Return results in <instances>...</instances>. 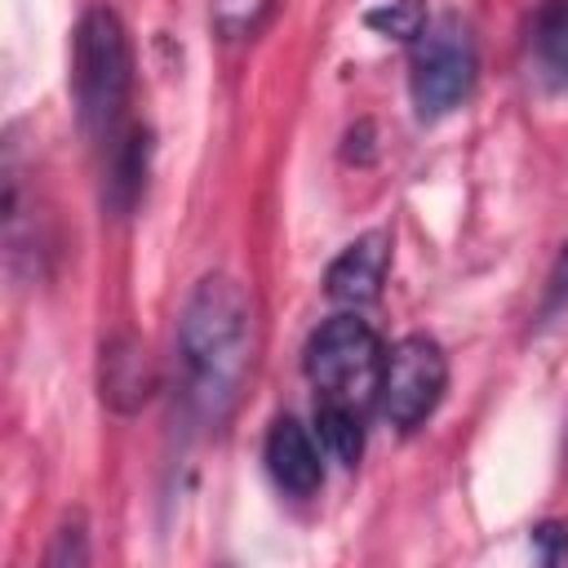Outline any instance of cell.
<instances>
[{
  "instance_id": "5b68a950",
  "label": "cell",
  "mask_w": 568,
  "mask_h": 568,
  "mask_svg": "<svg viewBox=\"0 0 568 568\" xmlns=\"http://www.w3.org/2000/svg\"><path fill=\"white\" fill-rule=\"evenodd\" d=\"M444 390H448V355H444V346L435 337L408 333L386 351L377 404H382L390 426L417 430L439 408Z\"/></svg>"
},
{
  "instance_id": "4fadbf2b",
  "label": "cell",
  "mask_w": 568,
  "mask_h": 568,
  "mask_svg": "<svg viewBox=\"0 0 568 568\" xmlns=\"http://www.w3.org/2000/svg\"><path fill=\"white\" fill-rule=\"evenodd\" d=\"M532 541H537L541 559H559L568 550V524L564 519H546V524L532 528Z\"/></svg>"
},
{
  "instance_id": "30bf717a",
  "label": "cell",
  "mask_w": 568,
  "mask_h": 568,
  "mask_svg": "<svg viewBox=\"0 0 568 568\" xmlns=\"http://www.w3.org/2000/svg\"><path fill=\"white\" fill-rule=\"evenodd\" d=\"M315 426H320V439L333 453V462H342V466L359 462V453H364V413L359 408L315 399Z\"/></svg>"
},
{
  "instance_id": "277c9868",
  "label": "cell",
  "mask_w": 568,
  "mask_h": 568,
  "mask_svg": "<svg viewBox=\"0 0 568 568\" xmlns=\"http://www.w3.org/2000/svg\"><path fill=\"white\" fill-rule=\"evenodd\" d=\"M475 75H479V49L470 27L457 13L430 18L413 40V62H408V89L417 115L439 120L453 106H462L475 89Z\"/></svg>"
},
{
  "instance_id": "7c38bea8",
  "label": "cell",
  "mask_w": 568,
  "mask_h": 568,
  "mask_svg": "<svg viewBox=\"0 0 568 568\" xmlns=\"http://www.w3.org/2000/svg\"><path fill=\"white\" fill-rule=\"evenodd\" d=\"M364 22L377 27V31H386V36L417 40L422 27H426V9H422V0H390V4H382V9H368Z\"/></svg>"
},
{
  "instance_id": "6da1fadb",
  "label": "cell",
  "mask_w": 568,
  "mask_h": 568,
  "mask_svg": "<svg viewBox=\"0 0 568 568\" xmlns=\"http://www.w3.org/2000/svg\"><path fill=\"white\" fill-rule=\"evenodd\" d=\"M257 355V315L240 280L204 275L178 320V382L200 422H226Z\"/></svg>"
},
{
  "instance_id": "5bb4252c",
  "label": "cell",
  "mask_w": 568,
  "mask_h": 568,
  "mask_svg": "<svg viewBox=\"0 0 568 568\" xmlns=\"http://www.w3.org/2000/svg\"><path fill=\"white\" fill-rule=\"evenodd\" d=\"M89 559V550H84V532L80 528H62L58 532V546L49 550V564H84Z\"/></svg>"
},
{
  "instance_id": "7a4b0ae2",
  "label": "cell",
  "mask_w": 568,
  "mask_h": 568,
  "mask_svg": "<svg viewBox=\"0 0 568 568\" xmlns=\"http://www.w3.org/2000/svg\"><path fill=\"white\" fill-rule=\"evenodd\" d=\"M71 80H75L80 129L93 142L111 146L124 133V106L133 89V49H129V31L115 9L98 4L80 18Z\"/></svg>"
},
{
  "instance_id": "ba28073f",
  "label": "cell",
  "mask_w": 568,
  "mask_h": 568,
  "mask_svg": "<svg viewBox=\"0 0 568 568\" xmlns=\"http://www.w3.org/2000/svg\"><path fill=\"white\" fill-rule=\"evenodd\" d=\"M102 404L115 413H138L155 390V364L133 333H120L102 346Z\"/></svg>"
},
{
  "instance_id": "8992f818",
  "label": "cell",
  "mask_w": 568,
  "mask_h": 568,
  "mask_svg": "<svg viewBox=\"0 0 568 568\" xmlns=\"http://www.w3.org/2000/svg\"><path fill=\"white\" fill-rule=\"evenodd\" d=\"M386 262H390V235L386 231H364L359 240H351L324 271V293L342 306H368L382 293L386 280Z\"/></svg>"
},
{
  "instance_id": "52a82bcc",
  "label": "cell",
  "mask_w": 568,
  "mask_h": 568,
  "mask_svg": "<svg viewBox=\"0 0 568 568\" xmlns=\"http://www.w3.org/2000/svg\"><path fill=\"white\" fill-rule=\"evenodd\" d=\"M266 470L280 493L288 497H311L324 484V462L311 439V430L297 417H275L266 430Z\"/></svg>"
},
{
  "instance_id": "8fae6325",
  "label": "cell",
  "mask_w": 568,
  "mask_h": 568,
  "mask_svg": "<svg viewBox=\"0 0 568 568\" xmlns=\"http://www.w3.org/2000/svg\"><path fill=\"white\" fill-rule=\"evenodd\" d=\"M532 44L550 75L568 80V0H546L532 18Z\"/></svg>"
},
{
  "instance_id": "9c48e42d",
  "label": "cell",
  "mask_w": 568,
  "mask_h": 568,
  "mask_svg": "<svg viewBox=\"0 0 568 568\" xmlns=\"http://www.w3.org/2000/svg\"><path fill=\"white\" fill-rule=\"evenodd\" d=\"M146 155H151V138L146 129H124L111 146H106V182H102V200L111 204V213H133V204L142 200L146 186Z\"/></svg>"
},
{
  "instance_id": "3957f363",
  "label": "cell",
  "mask_w": 568,
  "mask_h": 568,
  "mask_svg": "<svg viewBox=\"0 0 568 568\" xmlns=\"http://www.w3.org/2000/svg\"><path fill=\"white\" fill-rule=\"evenodd\" d=\"M382 364H386V351L373 324L359 320L355 311L324 320L306 342V377L328 404L368 413L382 386Z\"/></svg>"
}]
</instances>
